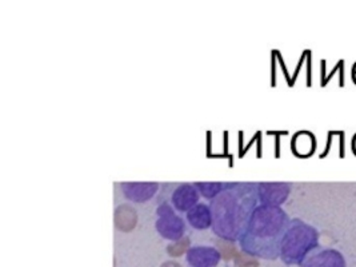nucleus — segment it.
Returning a JSON list of instances; mask_svg holds the SVG:
<instances>
[{
    "label": "nucleus",
    "mask_w": 356,
    "mask_h": 267,
    "mask_svg": "<svg viewBox=\"0 0 356 267\" xmlns=\"http://www.w3.org/2000/svg\"><path fill=\"white\" fill-rule=\"evenodd\" d=\"M354 150L356 151V138L354 139Z\"/></svg>",
    "instance_id": "obj_12"
},
{
    "label": "nucleus",
    "mask_w": 356,
    "mask_h": 267,
    "mask_svg": "<svg viewBox=\"0 0 356 267\" xmlns=\"http://www.w3.org/2000/svg\"><path fill=\"white\" fill-rule=\"evenodd\" d=\"M186 219L195 230H199V232L209 230L212 227V211H211L210 204L197 203L187 213Z\"/></svg>",
    "instance_id": "obj_10"
},
{
    "label": "nucleus",
    "mask_w": 356,
    "mask_h": 267,
    "mask_svg": "<svg viewBox=\"0 0 356 267\" xmlns=\"http://www.w3.org/2000/svg\"><path fill=\"white\" fill-rule=\"evenodd\" d=\"M156 216L158 219L155 222V229L163 239L178 242L184 236L187 230L186 222L170 202H163L159 204L156 209Z\"/></svg>",
    "instance_id": "obj_4"
},
{
    "label": "nucleus",
    "mask_w": 356,
    "mask_h": 267,
    "mask_svg": "<svg viewBox=\"0 0 356 267\" xmlns=\"http://www.w3.org/2000/svg\"><path fill=\"white\" fill-rule=\"evenodd\" d=\"M319 248V232L305 220L295 218L290 220L284 234L280 259L287 266H300L308 255Z\"/></svg>",
    "instance_id": "obj_3"
},
{
    "label": "nucleus",
    "mask_w": 356,
    "mask_h": 267,
    "mask_svg": "<svg viewBox=\"0 0 356 267\" xmlns=\"http://www.w3.org/2000/svg\"><path fill=\"white\" fill-rule=\"evenodd\" d=\"M220 259L219 250L211 246H193L186 252V261L190 267H216Z\"/></svg>",
    "instance_id": "obj_9"
},
{
    "label": "nucleus",
    "mask_w": 356,
    "mask_h": 267,
    "mask_svg": "<svg viewBox=\"0 0 356 267\" xmlns=\"http://www.w3.org/2000/svg\"><path fill=\"white\" fill-rule=\"evenodd\" d=\"M209 204L212 211L211 232L227 242H239L260 204L258 184L229 182Z\"/></svg>",
    "instance_id": "obj_1"
},
{
    "label": "nucleus",
    "mask_w": 356,
    "mask_h": 267,
    "mask_svg": "<svg viewBox=\"0 0 356 267\" xmlns=\"http://www.w3.org/2000/svg\"><path fill=\"white\" fill-rule=\"evenodd\" d=\"M289 214L280 206L259 204L239 241L244 254L275 261L280 258V248L290 225Z\"/></svg>",
    "instance_id": "obj_2"
},
{
    "label": "nucleus",
    "mask_w": 356,
    "mask_h": 267,
    "mask_svg": "<svg viewBox=\"0 0 356 267\" xmlns=\"http://www.w3.org/2000/svg\"><path fill=\"white\" fill-rule=\"evenodd\" d=\"M291 193V184L284 182H260L258 197L260 204L282 206Z\"/></svg>",
    "instance_id": "obj_5"
},
{
    "label": "nucleus",
    "mask_w": 356,
    "mask_h": 267,
    "mask_svg": "<svg viewBox=\"0 0 356 267\" xmlns=\"http://www.w3.org/2000/svg\"><path fill=\"white\" fill-rule=\"evenodd\" d=\"M229 182H195L200 197L212 200L222 194Z\"/></svg>",
    "instance_id": "obj_11"
},
{
    "label": "nucleus",
    "mask_w": 356,
    "mask_h": 267,
    "mask_svg": "<svg viewBox=\"0 0 356 267\" xmlns=\"http://www.w3.org/2000/svg\"><path fill=\"white\" fill-rule=\"evenodd\" d=\"M200 200V194L195 184H180L172 190L170 203L178 213H188Z\"/></svg>",
    "instance_id": "obj_6"
},
{
    "label": "nucleus",
    "mask_w": 356,
    "mask_h": 267,
    "mask_svg": "<svg viewBox=\"0 0 356 267\" xmlns=\"http://www.w3.org/2000/svg\"><path fill=\"white\" fill-rule=\"evenodd\" d=\"M120 190L126 200L135 203H145L152 200L161 190L158 182H123Z\"/></svg>",
    "instance_id": "obj_7"
},
{
    "label": "nucleus",
    "mask_w": 356,
    "mask_h": 267,
    "mask_svg": "<svg viewBox=\"0 0 356 267\" xmlns=\"http://www.w3.org/2000/svg\"><path fill=\"white\" fill-rule=\"evenodd\" d=\"M300 267H346V259L340 251L319 248L308 255Z\"/></svg>",
    "instance_id": "obj_8"
}]
</instances>
